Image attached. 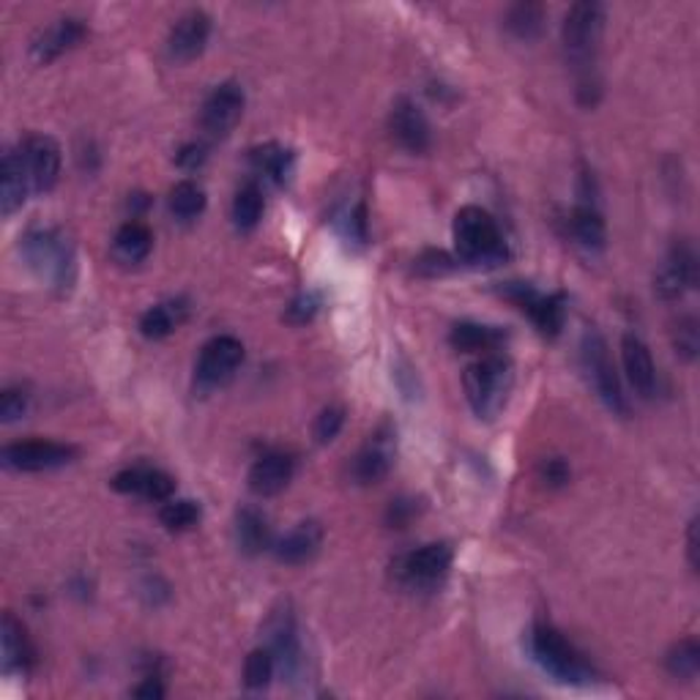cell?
Segmentation results:
<instances>
[{"label": "cell", "instance_id": "836d02e7", "mask_svg": "<svg viewBox=\"0 0 700 700\" xmlns=\"http://www.w3.org/2000/svg\"><path fill=\"white\" fill-rule=\"evenodd\" d=\"M201 504L192 498H168L162 504V509H159V520H162V526L168 528V531H190V528H195L197 523H201Z\"/></svg>", "mask_w": 700, "mask_h": 700}, {"label": "cell", "instance_id": "83f0119b", "mask_svg": "<svg viewBox=\"0 0 700 700\" xmlns=\"http://www.w3.org/2000/svg\"><path fill=\"white\" fill-rule=\"evenodd\" d=\"M449 343L463 353H493L506 343V332L498 326H482V323H457L449 334Z\"/></svg>", "mask_w": 700, "mask_h": 700}, {"label": "cell", "instance_id": "f6af8a7d", "mask_svg": "<svg viewBox=\"0 0 700 700\" xmlns=\"http://www.w3.org/2000/svg\"><path fill=\"white\" fill-rule=\"evenodd\" d=\"M134 698H164V687L157 676H148L140 687H134Z\"/></svg>", "mask_w": 700, "mask_h": 700}, {"label": "cell", "instance_id": "30bf717a", "mask_svg": "<svg viewBox=\"0 0 700 700\" xmlns=\"http://www.w3.org/2000/svg\"><path fill=\"white\" fill-rule=\"evenodd\" d=\"M266 648L274 657L277 670L284 679H295L304 670V651H301L299 629H295V616L290 605H280L266 618Z\"/></svg>", "mask_w": 700, "mask_h": 700}, {"label": "cell", "instance_id": "cb8c5ba5", "mask_svg": "<svg viewBox=\"0 0 700 700\" xmlns=\"http://www.w3.org/2000/svg\"><path fill=\"white\" fill-rule=\"evenodd\" d=\"M236 545L241 553L260 556L269 548H274V537H271L269 517L258 509V506H241L236 515Z\"/></svg>", "mask_w": 700, "mask_h": 700}, {"label": "cell", "instance_id": "4fadbf2b", "mask_svg": "<svg viewBox=\"0 0 700 700\" xmlns=\"http://www.w3.org/2000/svg\"><path fill=\"white\" fill-rule=\"evenodd\" d=\"M77 457V446L61 441H20L3 449V465L11 471H53L69 465Z\"/></svg>", "mask_w": 700, "mask_h": 700}, {"label": "cell", "instance_id": "5b68a950", "mask_svg": "<svg viewBox=\"0 0 700 700\" xmlns=\"http://www.w3.org/2000/svg\"><path fill=\"white\" fill-rule=\"evenodd\" d=\"M580 362H583L585 375H589L591 386L600 395V400L611 408L613 413H622L627 417L629 406L627 397H624L622 380H618L616 364H613L611 351H607V343L602 340L600 332H585L583 343H580Z\"/></svg>", "mask_w": 700, "mask_h": 700}, {"label": "cell", "instance_id": "6da1fadb", "mask_svg": "<svg viewBox=\"0 0 700 700\" xmlns=\"http://www.w3.org/2000/svg\"><path fill=\"white\" fill-rule=\"evenodd\" d=\"M605 31V9L600 3H574L561 25V42L572 69L578 72V94L583 105H594L600 94L596 79V53Z\"/></svg>", "mask_w": 700, "mask_h": 700}, {"label": "cell", "instance_id": "9c48e42d", "mask_svg": "<svg viewBox=\"0 0 700 700\" xmlns=\"http://www.w3.org/2000/svg\"><path fill=\"white\" fill-rule=\"evenodd\" d=\"M500 295H506L523 315L531 317V323L545 334V337H559V332L563 329V317H567L563 295H545L528 282H506L504 288H500Z\"/></svg>", "mask_w": 700, "mask_h": 700}, {"label": "cell", "instance_id": "3957f363", "mask_svg": "<svg viewBox=\"0 0 700 700\" xmlns=\"http://www.w3.org/2000/svg\"><path fill=\"white\" fill-rule=\"evenodd\" d=\"M463 386L476 417L491 421L506 408L511 386H515V367L500 353H485L465 367Z\"/></svg>", "mask_w": 700, "mask_h": 700}, {"label": "cell", "instance_id": "d6a6232c", "mask_svg": "<svg viewBox=\"0 0 700 700\" xmlns=\"http://www.w3.org/2000/svg\"><path fill=\"white\" fill-rule=\"evenodd\" d=\"M504 25L511 36L531 42L545 28V6L539 3H515L504 17Z\"/></svg>", "mask_w": 700, "mask_h": 700}, {"label": "cell", "instance_id": "d4e9b609", "mask_svg": "<svg viewBox=\"0 0 700 700\" xmlns=\"http://www.w3.org/2000/svg\"><path fill=\"white\" fill-rule=\"evenodd\" d=\"M28 190H31V179H28L22 151H6L3 175H0V211H3V216H11L25 206Z\"/></svg>", "mask_w": 700, "mask_h": 700}, {"label": "cell", "instance_id": "1f68e13d", "mask_svg": "<svg viewBox=\"0 0 700 700\" xmlns=\"http://www.w3.org/2000/svg\"><path fill=\"white\" fill-rule=\"evenodd\" d=\"M170 214L179 222H192L206 211V192L195 181H179L168 197Z\"/></svg>", "mask_w": 700, "mask_h": 700}, {"label": "cell", "instance_id": "8fae6325", "mask_svg": "<svg viewBox=\"0 0 700 700\" xmlns=\"http://www.w3.org/2000/svg\"><path fill=\"white\" fill-rule=\"evenodd\" d=\"M244 105H247V96L244 88L233 79L219 83L214 90L206 96L201 110V127L211 140H222L236 129V123L241 121Z\"/></svg>", "mask_w": 700, "mask_h": 700}, {"label": "cell", "instance_id": "4316f807", "mask_svg": "<svg viewBox=\"0 0 700 700\" xmlns=\"http://www.w3.org/2000/svg\"><path fill=\"white\" fill-rule=\"evenodd\" d=\"M153 249V233L146 222L129 219L118 227L116 238H112V252L121 263H142Z\"/></svg>", "mask_w": 700, "mask_h": 700}, {"label": "cell", "instance_id": "ee69618b", "mask_svg": "<svg viewBox=\"0 0 700 700\" xmlns=\"http://www.w3.org/2000/svg\"><path fill=\"white\" fill-rule=\"evenodd\" d=\"M413 515H417V506H413V500H391L389 506V526L391 528H406L408 523L413 520Z\"/></svg>", "mask_w": 700, "mask_h": 700}, {"label": "cell", "instance_id": "277c9868", "mask_svg": "<svg viewBox=\"0 0 700 700\" xmlns=\"http://www.w3.org/2000/svg\"><path fill=\"white\" fill-rule=\"evenodd\" d=\"M457 260L469 266H498L509 258L498 222L480 206H465L454 216Z\"/></svg>", "mask_w": 700, "mask_h": 700}, {"label": "cell", "instance_id": "4dcf8cb0", "mask_svg": "<svg viewBox=\"0 0 700 700\" xmlns=\"http://www.w3.org/2000/svg\"><path fill=\"white\" fill-rule=\"evenodd\" d=\"M263 190H260L258 181H249V184H244L241 190L236 192V197H233V225L241 233L255 230V227L260 225V219H263Z\"/></svg>", "mask_w": 700, "mask_h": 700}, {"label": "cell", "instance_id": "9a60e30c", "mask_svg": "<svg viewBox=\"0 0 700 700\" xmlns=\"http://www.w3.org/2000/svg\"><path fill=\"white\" fill-rule=\"evenodd\" d=\"M28 179L36 192H50L61 179V146L47 134H31L20 146Z\"/></svg>", "mask_w": 700, "mask_h": 700}, {"label": "cell", "instance_id": "60d3db41", "mask_svg": "<svg viewBox=\"0 0 700 700\" xmlns=\"http://www.w3.org/2000/svg\"><path fill=\"white\" fill-rule=\"evenodd\" d=\"M317 306H321V301H317L315 293L295 295V299L288 304V321L295 323V326H301V323H310L312 317H315Z\"/></svg>", "mask_w": 700, "mask_h": 700}, {"label": "cell", "instance_id": "ac0fdd59", "mask_svg": "<svg viewBox=\"0 0 700 700\" xmlns=\"http://www.w3.org/2000/svg\"><path fill=\"white\" fill-rule=\"evenodd\" d=\"M85 33H88V28H85V22L79 17H61L53 25L39 31V36L33 39L31 58L36 64H53L55 58H61L72 47H77L85 39Z\"/></svg>", "mask_w": 700, "mask_h": 700}, {"label": "cell", "instance_id": "8992f818", "mask_svg": "<svg viewBox=\"0 0 700 700\" xmlns=\"http://www.w3.org/2000/svg\"><path fill=\"white\" fill-rule=\"evenodd\" d=\"M28 263L47 277L53 284H69L74 274V252L72 244L66 241L64 233L47 227V230H31L22 241Z\"/></svg>", "mask_w": 700, "mask_h": 700}, {"label": "cell", "instance_id": "7402d4cb", "mask_svg": "<svg viewBox=\"0 0 700 700\" xmlns=\"http://www.w3.org/2000/svg\"><path fill=\"white\" fill-rule=\"evenodd\" d=\"M0 643H3V668L17 670V674H28L36 665V648H33L31 637H28L25 624L6 613L3 624H0Z\"/></svg>", "mask_w": 700, "mask_h": 700}, {"label": "cell", "instance_id": "52a82bcc", "mask_svg": "<svg viewBox=\"0 0 700 700\" xmlns=\"http://www.w3.org/2000/svg\"><path fill=\"white\" fill-rule=\"evenodd\" d=\"M449 567H452V548L443 542H432L400 556L391 569L406 589L430 591L441 585V580L449 574Z\"/></svg>", "mask_w": 700, "mask_h": 700}, {"label": "cell", "instance_id": "bcb514c9", "mask_svg": "<svg viewBox=\"0 0 700 700\" xmlns=\"http://www.w3.org/2000/svg\"><path fill=\"white\" fill-rule=\"evenodd\" d=\"M687 556H690V567L698 569V520H692L687 531Z\"/></svg>", "mask_w": 700, "mask_h": 700}, {"label": "cell", "instance_id": "7c38bea8", "mask_svg": "<svg viewBox=\"0 0 700 700\" xmlns=\"http://www.w3.org/2000/svg\"><path fill=\"white\" fill-rule=\"evenodd\" d=\"M698 284V255L692 244L676 241L665 255L657 277H654V293L663 301H679Z\"/></svg>", "mask_w": 700, "mask_h": 700}, {"label": "cell", "instance_id": "f546056e", "mask_svg": "<svg viewBox=\"0 0 700 700\" xmlns=\"http://www.w3.org/2000/svg\"><path fill=\"white\" fill-rule=\"evenodd\" d=\"M249 162H252L255 173L263 181H271V184H284L293 173V153L288 148L277 146V142H269V146H260L255 151H249Z\"/></svg>", "mask_w": 700, "mask_h": 700}, {"label": "cell", "instance_id": "f1b7e54d", "mask_svg": "<svg viewBox=\"0 0 700 700\" xmlns=\"http://www.w3.org/2000/svg\"><path fill=\"white\" fill-rule=\"evenodd\" d=\"M190 306L181 299L175 301H162V304L151 306L148 312H142L140 317V332L148 340H164L168 334H173L181 326V321L186 317Z\"/></svg>", "mask_w": 700, "mask_h": 700}, {"label": "cell", "instance_id": "2e32d148", "mask_svg": "<svg viewBox=\"0 0 700 700\" xmlns=\"http://www.w3.org/2000/svg\"><path fill=\"white\" fill-rule=\"evenodd\" d=\"M211 36V17L203 9H190L175 20L168 36V55L175 64L195 61L206 50Z\"/></svg>", "mask_w": 700, "mask_h": 700}, {"label": "cell", "instance_id": "7bdbcfd3", "mask_svg": "<svg viewBox=\"0 0 700 700\" xmlns=\"http://www.w3.org/2000/svg\"><path fill=\"white\" fill-rule=\"evenodd\" d=\"M206 159H208L206 142H186V146H181L179 153H175V162H179V168H184V170L203 168V162H206Z\"/></svg>", "mask_w": 700, "mask_h": 700}, {"label": "cell", "instance_id": "b9f144b4", "mask_svg": "<svg viewBox=\"0 0 700 700\" xmlns=\"http://www.w3.org/2000/svg\"><path fill=\"white\" fill-rule=\"evenodd\" d=\"M569 476H572V471H569V465L563 463L561 457H550L539 465V480H542L548 487L567 485Z\"/></svg>", "mask_w": 700, "mask_h": 700}, {"label": "cell", "instance_id": "ab89813d", "mask_svg": "<svg viewBox=\"0 0 700 700\" xmlns=\"http://www.w3.org/2000/svg\"><path fill=\"white\" fill-rule=\"evenodd\" d=\"M452 269H454V258L443 252V249H427V252L417 260V271L421 277H441Z\"/></svg>", "mask_w": 700, "mask_h": 700}, {"label": "cell", "instance_id": "74e56055", "mask_svg": "<svg viewBox=\"0 0 700 700\" xmlns=\"http://www.w3.org/2000/svg\"><path fill=\"white\" fill-rule=\"evenodd\" d=\"M345 424V408L343 406H329L317 413L315 424H312V435L317 443H332L340 435Z\"/></svg>", "mask_w": 700, "mask_h": 700}, {"label": "cell", "instance_id": "e0dca14e", "mask_svg": "<svg viewBox=\"0 0 700 700\" xmlns=\"http://www.w3.org/2000/svg\"><path fill=\"white\" fill-rule=\"evenodd\" d=\"M389 132L391 138L411 153H424L432 142L430 121H427V116L421 112L417 101L408 99V96L397 99L395 107H391Z\"/></svg>", "mask_w": 700, "mask_h": 700}, {"label": "cell", "instance_id": "d590c367", "mask_svg": "<svg viewBox=\"0 0 700 700\" xmlns=\"http://www.w3.org/2000/svg\"><path fill=\"white\" fill-rule=\"evenodd\" d=\"M274 674L277 665L269 648H255L247 657V663H244V685L249 690H266L271 685V679H274Z\"/></svg>", "mask_w": 700, "mask_h": 700}, {"label": "cell", "instance_id": "f35d334b", "mask_svg": "<svg viewBox=\"0 0 700 700\" xmlns=\"http://www.w3.org/2000/svg\"><path fill=\"white\" fill-rule=\"evenodd\" d=\"M28 406H31L28 389H22V386H9V389H3V395H0V419H3L6 424L17 421L20 417H25Z\"/></svg>", "mask_w": 700, "mask_h": 700}, {"label": "cell", "instance_id": "484cf974", "mask_svg": "<svg viewBox=\"0 0 700 700\" xmlns=\"http://www.w3.org/2000/svg\"><path fill=\"white\" fill-rule=\"evenodd\" d=\"M323 528L315 520H304L290 528L282 539L274 542V553L282 563H304L321 550Z\"/></svg>", "mask_w": 700, "mask_h": 700}, {"label": "cell", "instance_id": "ba28073f", "mask_svg": "<svg viewBox=\"0 0 700 700\" xmlns=\"http://www.w3.org/2000/svg\"><path fill=\"white\" fill-rule=\"evenodd\" d=\"M244 362V343L233 334H219L203 345L195 364V384L201 391L225 386Z\"/></svg>", "mask_w": 700, "mask_h": 700}, {"label": "cell", "instance_id": "ffe728a7", "mask_svg": "<svg viewBox=\"0 0 700 700\" xmlns=\"http://www.w3.org/2000/svg\"><path fill=\"white\" fill-rule=\"evenodd\" d=\"M295 471V460L284 452H266L249 469V491L260 498L282 493L290 485Z\"/></svg>", "mask_w": 700, "mask_h": 700}, {"label": "cell", "instance_id": "5bb4252c", "mask_svg": "<svg viewBox=\"0 0 700 700\" xmlns=\"http://www.w3.org/2000/svg\"><path fill=\"white\" fill-rule=\"evenodd\" d=\"M395 427L380 424L378 430L369 435V441L364 443L362 452L356 454V460H353L351 476L358 485H378L380 480H386L391 465H395Z\"/></svg>", "mask_w": 700, "mask_h": 700}, {"label": "cell", "instance_id": "603a6c76", "mask_svg": "<svg viewBox=\"0 0 700 700\" xmlns=\"http://www.w3.org/2000/svg\"><path fill=\"white\" fill-rule=\"evenodd\" d=\"M569 230H572L574 241L580 244L589 252H600L605 249L607 241V225L602 211L596 208L594 197H580V203L574 206L572 216H569Z\"/></svg>", "mask_w": 700, "mask_h": 700}, {"label": "cell", "instance_id": "8d00e7d4", "mask_svg": "<svg viewBox=\"0 0 700 700\" xmlns=\"http://www.w3.org/2000/svg\"><path fill=\"white\" fill-rule=\"evenodd\" d=\"M674 348L685 362H696L700 351V326L696 315L679 317V323L674 326Z\"/></svg>", "mask_w": 700, "mask_h": 700}, {"label": "cell", "instance_id": "e575fe53", "mask_svg": "<svg viewBox=\"0 0 700 700\" xmlns=\"http://www.w3.org/2000/svg\"><path fill=\"white\" fill-rule=\"evenodd\" d=\"M665 668L674 679L692 681L700 670V646L696 637H685V640L676 643L674 648L665 657Z\"/></svg>", "mask_w": 700, "mask_h": 700}, {"label": "cell", "instance_id": "44dd1931", "mask_svg": "<svg viewBox=\"0 0 700 700\" xmlns=\"http://www.w3.org/2000/svg\"><path fill=\"white\" fill-rule=\"evenodd\" d=\"M622 362L624 373H627L632 389L640 397H654L657 391V367H654V358L648 345L643 343L635 334H624L622 340Z\"/></svg>", "mask_w": 700, "mask_h": 700}, {"label": "cell", "instance_id": "7a4b0ae2", "mask_svg": "<svg viewBox=\"0 0 700 700\" xmlns=\"http://www.w3.org/2000/svg\"><path fill=\"white\" fill-rule=\"evenodd\" d=\"M528 651H531L534 663L561 685L591 687L600 679L594 665L550 624H534L528 632Z\"/></svg>", "mask_w": 700, "mask_h": 700}, {"label": "cell", "instance_id": "d6986e66", "mask_svg": "<svg viewBox=\"0 0 700 700\" xmlns=\"http://www.w3.org/2000/svg\"><path fill=\"white\" fill-rule=\"evenodd\" d=\"M118 493L138 495L146 500H168L175 493V480L159 469H148V465H132L112 476L110 482Z\"/></svg>", "mask_w": 700, "mask_h": 700}]
</instances>
